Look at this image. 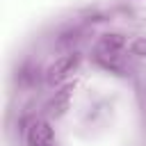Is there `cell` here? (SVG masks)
<instances>
[{
  "mask_svg": "<svg viewBox=\"0 0 146 146\" xmlns=\"http://www.w3.org/2000/svg\"><path fill=\"white\" fill-rule=\"evenodd\" d=\"M125 46H128V39L123 34H119V32L100 34L98 41L94 43V59L100 66L116 71L119 68V62H121V52L125 50Z\"/></svg>",
  "mask_w": 146,
  "mask_h": 146,
  "instance_id": "1",
  "label": "cell"
},
{
  "mask_svg": "<svg viewBox=\"0 0 146 146\" xmlns=\"http://www.w3.org/2000/svg\"><path fill=\"white\" fill-rule=\"evenodd\" d=\"M23 137L27 146H52L55 132L50 123L41 116H30L23 121Z\"/></svg>",
  "mask_w": 146,
  "mask_h": 146,
  "instance_id": "2",
  "label": "cell"
},
{
  "mask_svg": "<svg viewBox=\"0 0 146 146\" xmlns=\"http://www.w3.org/2000/svg\"><path fill=\"white\" fill-rule=\"evenodd\" d=\"M78 64H80V52H68V55H62L59 59H55L48 68H46V73H43V80H46V84H50V87H55V84H59V82H64L75 68H78Z\"/></svg>",
  "mask_w": 146,
  "mask_h": 146,
  "instance_id": "3",
  "label": "cell"
},
{
  "mask_svg": "<svg viewBox=\"0 0 146 146\" xmlns=\"http://www.w3.org/2000/svg\"><path fill=\"white\" fill-rule=\"evenodd\" d=\"M71 96H73V84H66V87H62L59 91H55V96H52V98L46 103V107H43L46 116H50V119L64 116L66 110H68V105H71Z\"/></svg>",
  "mask_w": 146,
  "mask_h": 146,
  "instance_id": "4",
  "label": "cell"
},
{
  "mask_svg": "<svg viewBox=\"0 0 146 146\" xmlns=\"http://www.w3.org/2000/svg\"><path fill=\"white\" fill-rule=\"evenodd\" d=\"M128 50H130V55H135V57H146V39H144V36L132 39V41L128 43Z\"/></svg>",
  "mask_w": 146,
  "mask_h": 146,
  "instance_id": "5",
  "label": "cell"
}]
</instances>
